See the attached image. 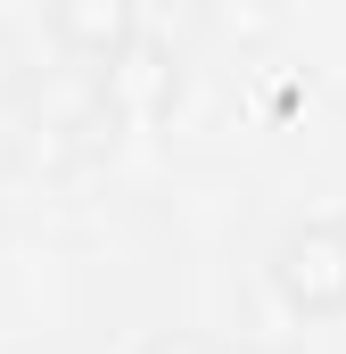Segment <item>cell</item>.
<instances>
[{
    "label": "cell",
    "mask_w": 346,
    "mask_h": 354,
    "mask_svg": "<svg viewBox=\"0 0 346 354\" xmlns=\"http://www.w3.org/2000/svg\"><path fill=\"white\" fill-rule=\"evenodd\" d=\"M272 288L297 322H338L346 313V223H305L272 248Z\"/></svg>",
    "instance_id": "1"
},
{
    "label": "cell",
    "mask_w": 346,
    "mask_h": 354,
    "mask_svg": "<svg viewBox=\"0 0 346 354\" xmlns=\"http://www.w3.org/2000/svg\"><path fill=\"white\" fill-rule=\"evenodd\" d=\"M58 33H66V41H107V50H116V41L132 33V17H124V8H99V17H58Z\"/></svg>",
    "instance_id": "2"
},
{
    "label": "cell",
    "mask_w": 346,
    "mask_h": 354,
    "mask_svg": "<svg viewBox=\"0 0 346 354\" xmlns=\"http://www.w3.org/2000/svg\"><path fill=\"white\" fill-rule=\"evenodd\" d=\"M140 354H206V346H198L190 330H165V338H149V346H140Z\"/></svg>",
    "instance_id": "3"
}]
</instances>
